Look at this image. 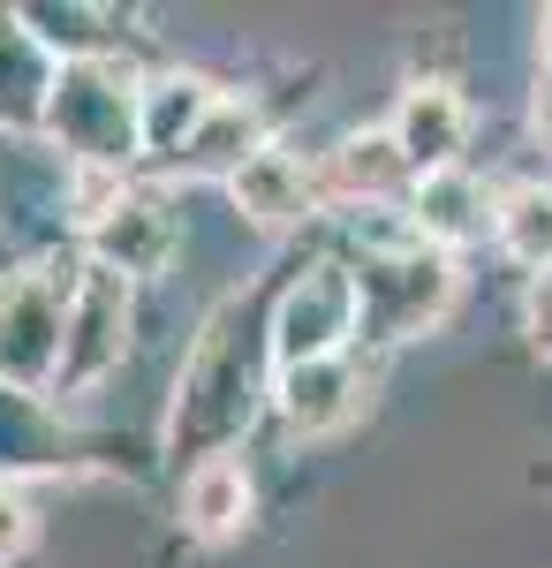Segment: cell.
Listing matches in <instances>:
<instances>
[{"label":"cell","mask_w":552,"mask_h":568,"mask_svg":"<svg viewBox=\"0 0 552 568\" xmlns=\"http://www.w3.org/2000/svg\"><path fill=\"white\" fill-rule=\"evenodd\" d=\"M69 304L76 273L61 258H31L0 273V379L39 394L61 379V342H69Z\"/></svg>","instance_id":"obj_1"},{"label":"cell","mask_w":552,"mask_h":568,"mask_svg":"<svg viewBox=\"0 0 552 568\" xmlns=\"http://www.w3.org/2000/svg\"><path fill=\"white\" fill-rule=\"evenodd\" d=\"M45 130L61 136V152H76L84 168H122L129 152H144L136 130V84L114 61H69L45 91Z\"/></svg>","instance_id":"obj_2"},{"label":"cell","mask_w":552,"mask_h":568,"mask_svg":"<svg viewBox=\"0 0 552 568\" xmlns=\"http://www.w3.org/2000/svg\"><path fill=\"white\" fill-rule=\"evenodd\" d=\"M227 334L235 326L219 311L213 326H205V342H197V356H190V372H182V394H174V417H167L174 455L182 447H197V463L227 455V439L243 433V417H251V372H243V349Z\"/></svg>","instance_id":"obj_3"},{"label":"cell","mask_w":552,"mask_h":568,"mask_svg":"<svg viewBox=\"0 0 552 568\" xmlns=\"http://www.w3.org/2000/svg\"><path fill=\"white\" fill-rule=\"evenodd\" d=\"M447 304H454V265H447V251H425V243L379 251L356 273V311H364L371 342H409V334L439 326Z\"/></svg>","instance_id":"obj_4"},{"label":"cell","mask_w":552,"mask_h":568,"mask_svg":"<svg viewBox=\"0 0 552 568\" xmlns=\"http://www.w3.org/2000/svg\"><path fill=\"white\" fill-rule=\"evenodd\" d=\"M348 334H364L356 273H340V265H310L296 288L280 296V311H273V372L326 364V356H340Z\"/></svg>","instance_id":"obj_5"},{"label":"cell","mask_w":552,"mask_h":568,"mask_svg":"<svg viewBox=\"0 0 552 568\" xmlns=\"http://www.w3.org/2000/svg\"><path fill=\"white\" fill-rule=\"evenodd\" d=\"M129 281L114 265H84L76 273V304H69V342H61V387H91L106 379L129 349Z\"/></svg>","instance_id":"obj_6"},{"label":"cell","mask_w":552,"mask_h":568,"mask_svg":"<svg viewBox=\"0 0 552 568\" xmlns=\"http://www.w3.org/2000/svg\"><path fill=\"white\" fill-rule=\"evenodd\" d=\"M364 372L348 364V356H326V364H296V372H280V387H273V402H280V425L296 439H326L340 433V425H356V409H364Z\"/></svg>","instance_id":"obj_7"},{"label":"cell","mask_w":552,"mask_h":568,"mask_svg":"<svg viewBox=\"0 0 552 568\" xmlns=\"http://www.w3.org/2000/svg\"><path fill=\"white\" fill-rule=\"evenodd\" d=\"M167 258H174V213L160 197L122 190L106 213L91 220V265H114L122 281H136V273H160Z\"/></svg>","instance_id":"obj_8"},{"label":"cell","mask_w":552,"mask_h":568,"mask_svg":"<svg viewBox=\"0 0 552 568\" xmlns=\"http://www.w3.org/2000/svg\"><path fill=\"white\" fill-rule=\"evenodd\" d=\"M227 190H235V213L257 220V227H296V220H310V213H318V197H326L318 175L303 168L296 152H280V144H265Z\"/></svg>","instance_id":"obj_9"},{"label":"cell","mask_w":552,"mask_h":568,"mask_svg":"<svg viewBox=\"0 0 552 568\" xmlns=\"http://www.w3.org/2000/svg\"><path fill=\"white\" fill-rule=\"evenodd\" d=\"M462 136H469L462 91H454V84H409L401 114H393V144L409 152L417 175H447L454 152H462Z\"/></svg>","instance_id":"obj_10"},{"label":"cell","mask_w":552,"mask_h":568,"mask_svg":"<svg viewBox=\"0 0 552 568\" xmlns=\"http://www.w3.org/2000/svg\"><path fill=\"white\" fill-rule=\"evenodd\" d=\"M182 524L197 530V538H213V546L251 524V470H243V455L190 463V478H182Z\"/></svg>","instance_id":"obj_11"},{"label":"cell","mask_w":552,"mask_h":568,"mask_svg":"<svg viewBox=\"0 0 552 568\" xmlns=\"http://www.w3.org/2000/svg\"><path fill=\"white\" fill-rule=\"evenodd\" d=\"M484 220H492V205H484V182L462 175V168L425 175V182H417V197H409V227H417V243H431V251L484 235Z\"/></svg>","instance_id":"obj_12"},{"label":"cell","mask_w":552,"mask_h":568,"mask_svg":"<svg viewBox=\"0 0 552 568\" xmlns=\"http://www.w3.org/2000/svg\"><path fill=\"white\" fill-rule=\"evenodd\" d=\"M409 175H417V168H409V152L393 144V130H364V136H340L334 152H326L318 190H326V197H393Z\"/></svg>","instance_id":"obj_13"},{"label":"cell","mask_w":552,"mask_h":568,"mask_svg":"<svg viewBox=\"0 0 552 568\" xmlns=\"http://www.w3.org/2000/svg\"><path fill=\"white\" fill-rule=\"evenodd\" d=\"M219 99L197 77H152L136 91V130H144V152H190V136L205 130Z\"/></svg>","instance_id":"obj_14"},{"label":"cell","mask_w":552,"mask_h":568,"mask_svg":"<svg viewBox=\"0 0 552 568\" xmlns=\"http://www.w3.org/2000/svg\"><path fill=\"white\" fill-rule=\"evenodd\" d=\"M257 152H265V122H257L251 99H219L213 114H205V130L190 136V152H182V168L190 175H243Z\"/></svg>","instance_id":"obj_15"},{"label":"cell","mask_w":552,"mask_h":568,"mask_svg":"<svg viewBox=\"0 0 552 568\" xmlns=\"http://www.w3.org/2000/svg\"><path fill=\"white\" fill-rule=\"evenodd\" d=\"M492 227H500V243H508L522 265L552 273V190L545 182H514L508 197L492 205Z\"/></svg>","instance_id":"obj_16"},{"label":"cell","mask_w":552,"mask_h":568,"mask_svg":"<svg viewBox=\"0 0 552 568\" xmlns=\"http://www.w3.org/2000/svg\"><path fill=\"white\" fill-rule=\"evenodd\" d=\"M23 23H39V39L61 45L69 61H106L99 53V31H84V23H99L91 8H23Z\"/></svg>","instance_id":"obj_17"},{"label":"cell","mask_w":552,"mask_h":568,"mask_svg":"<svg viewBox=\"0 0 552 568\" xmlns=\"http://www.w3.org/2000/svg\"><path fill=\"white\" fill-rule=\"evenodd\" d=\"M522 326H530V342H538V356H552V273H538V281H530V304H522Z\"/></svg>","instance_id":"obj_18"},{"label":"cell","mask_w":552,"mask_h":568,"mask_svg":"<svg viewBox=\"0 0 552 568\" xmlns=\"http://www.w3.org/2000/svg\"><path fill=\"white\" fill-rule=\"evenodd\" d=\"M23 546H31V508L16 493H0V561H16Z\"/></svg>","instance_id":"obj_19"},{"label":"cell","mask_w":552,"mask_h":568,"mask_svg":"<svg viewBox=\"0 0 552 568\" xmlns=\"http://www.w3.org/2000/svg\"><path fill=\"white\" fill-rule=\"evenodd\" d=\"M530 130H538V144L552 152V69L538 77V99H530Z\"/></svg>","instance_id":"obj_20"},{"label":"cell","mask_w":552,"mask_h":568,"mask_svg":"<svg viewBox=\"0 0 552 568\" xmlns=\"http://www.w3.org/2000/svg\"><path fill=\"white\" fill-rule=\"evenodd\" d=\"M538 45H545V61H552V8L538 16Z\"/></svg>","instance_id":"obj_21"}]
</instances>
